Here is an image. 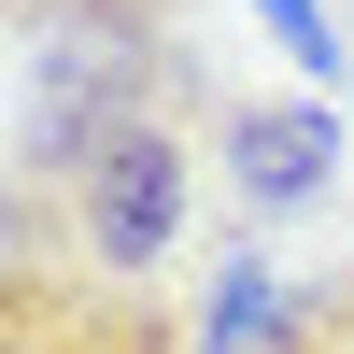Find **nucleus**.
I'll list each match as a JSON object with an SVG mask.
<instances>
[{"label":"nucleus","instance_id":"1","mask_svg":"<svg viewBox=\"0 0 354 354\" xmlns=\"http://www.w3.org/2000/svg\"><path fill=\"white\" fill-rule=\"evenodd\" d=\"M198 0H0V185H71L128 128H198Z\"/></svg>","mask_w":354,"mask_h":354},{"label":"nucleus","instance_id":"2","mask_svg":"<svg viewBox=\"0 0 354 354\" xmlns=\"http://www.w3.org/2000/svg\"><path fill=\"white\" fill-rule=\"evenodd\" d=\"M0 354H198V326L156 283L100 270L57 185H0Z\"/></svg>","mask_w":354,"mask_h":354},{"label":"nucleus","instance_id":"3","mask_svg":"<svg viewBox=\"0 0 354 354\" xmlns=\"http://www.w3.org/2000/svg\"><path fill=\"white\" fill-rule=\"evenodd\" d=\"M185 185H198L185 128H128V142H100V156L57 185V213H71V241L100 255V270L156 283V270H170V241H185Z\"/></svg>","mask_w":354,"mask_h":354},{"label":"nucleus","instance_id":"4","mask_svg":"<svg viewBox=\"0 0 354 354\" xmlns=\"http://www.w3.org/2000/svg\"><path fill=\"white\" fill-rule=\"evenodd\" d=\"M213 142H227V198L241 213H312L340 185V113L326 100H227Z\"/></svg>","mask_w":354,"mask_h":354},{"label":"nucleus","instance_id":"5","mask_svg":"<svg viewBox=\"0 0 354 354\" xmlns=\"http://www.w3.org/2000/svg\"><path fill=\"white\" fill-rule=\"evenodd\" d=\"M283 326H298V283H283L255 241H227L213 255V298H198V354H283Z\"/></svg>","mask_w":354,"mask_h":354},{"label":"nucleus","instance_id":"6","mask_svg":"<svg viewBox=\"0 0 354 354\" xmlns=\"http://www.w3.org/2000/svg\"><path fill=\"white\" fill-rule=\"evenodd\" d=\"M255 28H270L298 71H326V85H340V28H326V0H255Z\"/></svg>","mask_w":354,"mask_h":354},{"label":"nucleus","instance_id":"7","mask_svg":"<svg viewBox=\"0 0 354 354\" xmlns=\"http://www.w3.org/2000/svg\"><path fill=\"white\" fill-rule=\"evenodd\" d=\"M283 354H354V283H298V326Z\"/></svg>","mask_w":354,"mask_h":354}]
</instances>
